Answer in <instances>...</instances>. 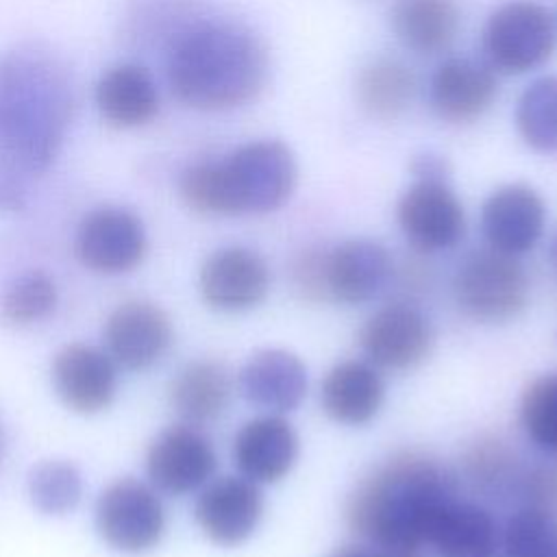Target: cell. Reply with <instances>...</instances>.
Returning a JSON list of instances; mask_svg holds the SVG:
<instances>
[{"label":"cell","mask_w":557,"mask_h":557,"mask_svg":"<svg viewBox=\"0 0 557 557\" xmlns=\"http://www.w3.org/2000/svg\"><path fill=\"white\" fill-rule=\"evenodd\" d=\"M455 496L457 481L437 459L394 453L357 481L346 500V524L385 557H413L426 546L435 513Z\"/></svg>","instance_id":"6da1fadb"},{"label":"cell","mask_w":557,"mask_h":557,"mask_svg":"<svg viewBox=\"0 0 557 557\" xmlns=\"http://www.w3.org/2000/svg\"><path fill=\"white\" fill-rule=\"evenodd\" d=\"M74 113V87L59 54L20 44L0 54V157L39 178L54 163Z\"/></svg>","instance_id":"7a4b0ae2"},{"label":"cell","mask_w":557,"mask_h":557,"mask_svg":"<svg viewBox=\"0 0 557 557\" xmlns=\"http://www.w3.org/2000/svg\"><path fill=\"white\" fill-rule=\"evenodd\" d=\"M165 72L172 94L185 107L228 111L259 96L268 78V52L246 26L207 20L176 33Z\"/></svg>","instance_id":"3957f363"},{"label":"cell","mask_w":557,"mask_h":557,"mask_svg":"<svg viewBox=\"0 0 557 557\" xmlns=\"http://www.w3.org/2000/svg\"><path fill=\"white\" fill-rule=\"evenodd\" d=\"M298 165L278 139H255L222 159L187 168L178 189L183 202L200 215H261L281 209L294 194Z\"/></svg>","instance_id":"277c9868"},{"label":"cell","mask_w":557,"mask_h":557,"mask_svg":"<svg viewBox=\"0 0 557 557\" xmlns=\"http://www.w3.org/2000/svg\"><path fill=\"white\" fill-rule=\"evenodd\" d=\"M450 294L466 318L481 324H505L527 309L531 283L520 257L487 246L459 261Z\"/></svg>","instance_id":"5b68a950"},{"label":"cell","mask_w":557,"mask_h":557,"mask_svg":"<svg viewBox=\"0 0 557 557\" xmlns=\"http://www.w3.org/2000/svg\"><path fill=\"white\" fill-rule=\"evenodd\" d=\"M557 46L553 13L535 0L500 4L485 22V63L500 74H527L546 63Z\"/></svg>","instance_id":"8992f818"},{"label":"cell","mask_w":557,"mask_h":557,"mask_svg":"<svg viewBox=\"0 0 557 557\" xmlns=\"http://www.w3.org/2000/svg\"><path fill=\"white\" fill-rule=\"evenodd\" d=\"M96 531L107 546L124 555H144L165 533V507L159 492L139 479L109 483L96 500Z\"/></svg>","instance_id":"52a82bcc"},{"label":"cell","mask_w":557,"mask_h":557,"mask_svg":"<svg viewBox=\"0 0 557 557\" xmlns=\"http://www.w3.org/2000/svg\"><path fill=\"white\" fill-rule=\"evenodd\" d=\"M357 344L363 359L381 372H405L431 357L435 331L424 311L396 300L379 307L363 320Z\"/></svg>","instance_id":"ba28073f"},{"label":"cell","mask_w":557,"mask_h":557,"mask_svg":"<svg viewBox=\"0 0 557 557\" xmlns=\"http://www.w3.org/2000/svg\"><path fill=\"white\" fill-rule=\"evenodd\" d=\"M148 250L141 220L115 205L91 209L76 226L74 255L91 272L115 276L135 270Z\"/></svg>","instance_id":"9c48e42d"},{"label":"cell","mask_w":557,"mask_h":557,"mask_svg":"<svg viewBox=\"0 0 557 557\" xmlns=\"http://www.w3.org/2000/svg\"><path fill=\"white\" fill-rule=\"evenodd\" d=\"M403 237L418 252L455 248L466 235V211L448 181H416L396 202Z\"/></svg>","instance_id":"30bf717a"},{"label":"cell","mask_w":557,"mask_h":557,"mask_svg":"<svg viewBox=\"0 0 557 557\" xmlns=\"http://www.w3.org/2000/svg\"><path fill=\"white\" fill-rule=\"evenodd\" d=\"M218 468V453L202 426L172 424L148 446V483L163 494L185 496L207 485Z\"/></svg>","instance_id":"8fae6325"},{"label":"cell","mask_w":557,"mask_h":557,"mask_svg":"<svg viewBox=\"0 0 557 557\" xmlns=\"http://www.w3.org/2000/svg\"><path fill=\"white\" fill-rule=\"evenodd\" d=\"M272 285L263 255L248 246H222L198 270V292L205 305L220 313H244L259 307Z\"/></svg>","instance_id":"7c38bea8"},{"label":"cell","mask_w":557,"mask_h":557,"mask_svg":"<svg viewBox=\"0 0 557 557\" xmlns=\"http://www.w3.org/2000/svg\"><path fill=\"white\" fill-rule=\"evenodd\" d=\"M263 509L265 500L261 485L242 474L213 476L198 490L194 520L211 544L235 548L255 535Z\"/></svg>","instance_id":"4fadbf2b"},{"label":"cell","mask_w":557,"mask_h":557,"mask_svg":"<svg viewBox=\"0 0 557 557\" xmlns=\"http://www.w3.org/2000/svg\"><path fill=\"white\" fill-rule=\"evenodd\" d=\"M392 276L394 259L374 239H344L320 255L322 300L342 305L370 302L387 287Z\"/></svg>","instance_id":"5bb4252c"},{"label":"cell","mask_w":557,"mask_h":557,"mask_svg":"<svg viewBox=\"0 0 557 557\" xmlns=\"http://www.w3.org/2000/svg\"><path fill=\"white\" fill-rule=\"evenodd\" d=\"M50 383L67 409L100 413L117 394V363L104 348L72 342L52 357Z\"/></svg>","instance_id":"9a60e30c"},{"label":"cell","mask_w":557,"mask_h":557,"mask_svg":"<svg viewBox=\"0 0 557 557\" xmlns=\"http://www.w3.org/2000/svg\"><path fill=\"white\" fill-rule=\"evenodd\" d=\"M104 350L126 370H148L159 363L172 346L170 315L150 300H126L117 305L102 329Z\"/></svg>","instance_id":"2e32d148"},{"label":"cell","mask_w":557,"mask_h":557,"mask_svg":"<svg viewBox=\"0 0 557 557\" xmlns=\"http://www.w3.org/2000/svg\"><path fill=\"white\" fill-rule=\"evenodd\" d=\"M231 455L237 474L257 485H274L296 466L300 440L285 416L263 411L237 429Z\"/></svg>","instance_id":"e0dca14e"},{"label":"cell","mask_w":557,"mask_h":557,"mask_svg":"<svg viewBox=\"0 0 557 557\" xmlns=\"http://www.w3.org/2000/svg\"><path fill=\"white\" fill-rule=\"evenodd\" d=\"M546 228V205L542 196L524 185L509 183L494 189L481 207V231L490 248L522 257L531 252Z\"/></svg>","instance_id":"ac0fdd59"},{"label":"cell","mask_w":557,"mask_h":557,"mask_svg":"<svg viewBox=\"0 0 557 557\" xmlns=\"http://www.w3.org/2000/svg\"><path fill=\"white\" fill-rule=\"evenodd\" d=\"M239 394L265 413H292L307 398L309 374L305 361L285 348L252 352L237 372Z\"/></svg>","instance_id":"d6986e66"},{"label":"cell","mask_w":557,"mask_h":557,"mask_svg":"<svg viewBox=\"0 0 557 557\" xmlns=\"http://www.w3.org/2000/svg\"><path fill=\"white\" fill-rule=\"evenodd\" d=\"M498 96V81L487 63L463 57L437 65L429 83V104L448 124H470L483 117Z\"/></svg>","instance_id":"ffe728a7"},{"label":"cell","mask_w":557,"mask_h":557,"mask_svg":"<svg viewBox=\"0 0 557 557\" xmlns=\"http://www.w3.org/2000/svg\"><path fill=\"white\" fill-rule=\"evenodd\" d=\"M383 403L385 379L363 357L337 361L322 376L320 407L337 424L363 426L379 416Z\"/></svg>","instance_id":"44dd1931"},{"label":"cell","mask_w":557,"mask_h":557,"mask_svg":"<svg viewBox=\"0 0 557 557\" xmlns=\"http://www.w3.org/2000/svg\"><path fill=\"white\" fill-rule=\"evenodd\" d=\"M498 533L494 516L483 505L455 496L435 513L426 546L437 557H496Z\"/></svg>","instance_id":"7402d4cb"},{"label":"cell","mask_w":557,"mask_h":557,"mask_svg":"<svg viewBox=\"0 0 557 557\" xmlns=\"http://www.w3.org/2000/svg\"><path fill=\"white\" fill-rule=\"evenodd\" d=\"M94 100L102 120L117 128L144 126L159 111L157 83L137 63H117L102 72Z\"/></svg>","instance_id":"603a6c76"},{"label":"cell","mask_w":557,"mask_h":557,"mask_svg":"<svg viewBox=\"0 0 557 557\" xmlns=\"http://www.w3.org/2000/svg\"><path fill=\"white\" fill-rule=\"evenodd\" d=\"M235 381L215 359H196L183 366L170 383V405L185 424L205 426L231 405Z\"/></svg>","instance_id":"cb8c5ba5"},{"label":"cell","mask_w":557,"mask_h":557,"mask_svg":"<svg viewBox=\"0 0 557 557\" xmlns=\"http://www.w3.org/2000/svg\"><path fill=\"white\" fill-rule=\"evenodd\" d=\"M389 24L405 48L435 54L453 44L459 30V9L455 0H396Z\"/></svg>","instance_id":"d4e9b609"},{"label":"cell","mask_w":557,"mask_h":557,"mask_svg":"<svg viewBox=\"0 0 557 557\" xmlns=\"http://www.w3.org/2000/svg\"><path fill=\"white\" fill-rule=\"evenodd\" d=\"M418 89L413 70L394 57H379L366 63L355 83L361 109L376 120H394L409 109Z\"/></svg>","instance_id":"484cf974"},{"label":"cell","mask_w":557,"mask_h":557,"mask_svg":"<svg viewBox=\"0 0 557 557\" xmlns=\"http://www.w3.org/2000/svg\"><path fill=\"white\" fill-rule=\"evenodd\" d=\"M520 139L540 154H557V76L531 81L516 102Z\"/></svg>","instance_id":"4316f807"},{"label":"cell","mask_w":557,"mask_h":557,"mask_svg":"<svg viewBox=\"0 0 557 557\" xmlns=\"http://www.w3.org/2000/svg\"><path fill=\"white\" fill-rule=\"evenodd\" d=\"M57 305V281L44 270H28L4 285L0 294V320L13 329H26L50 318Z\"/></svg>","instance_id":"83f0119b"},{"label":"cell","mask_w":557,"mask_h":557,"mask_svg":"<svg viewBox=\"0 0 557 557\" xmlns=\"http://www.w3.org/2000/svg\"><path fill=\"white\" fill-rule=\"evenodd\" d=\"M518 420L527 440L557 459V370L531 379L518 400Z\"/></svg>","instance_id":"f1b7e54d"},{"label":"cell","mask_w":557,"mask_h":557,"mask_svg":"<svg viewBox=\"0 0 557 557\" xmlns=\"http://www.w3.org/2000/svg\"><path fill=\"white\" fill-rule=\"evenodd\" d=\"M26 492L39 513L65 516L81 503L83 476L72 461L44 459L30 468Z\"/></svg>","instance_id":"f546056e"},{"label":"cell","mask_w":557,"mask_h":557,"mask_svg":"<svg viewBox=\"0 0 557 557\" xmlns=\"http://www.w3.org/2000/svg\"><path fill=\"white\" fill-rule=\"evenodd\" d=\"M463 476L481 492L516 490L520 479V463L516 453L494 435L476 437L461 457Z\"/></svg>","instance_id":"4dcf8cb0"},{"label":"cell","mask_w":557,"mask_h":557,"mask_svg":"<svg viewBox=\"0 0 557 557\" xmlns=\"http://www.w3.org/2000/svg\"><path fill=\"white\" fill-rule=\"evenodd\" d=\"M503 557H557V518L520 505L498 533Z\"/></svg>","instance_id":"1f68e13d"},{"label":"cell","mask_w":557,"mask_h":557,"mask_svg":"<svg viewBox=\"0 0 557 557\" xmlns=\"http://www.w3.org/2000/svg\"><path fill=\"white\" fill-rule=\"evenodd\" d=\"M522 505L542 509L557 518V463H537L522 468L513 490Z\"/></svg>","instance_id":"d6a6232c"},{"label":"cell","mask_w":557,"mask_h":557,"mask_svg":"<svg viewBox=\"0 0 557 557\" xmlns=\"http://www.w3.org/2000/svg\"><path fill=\"white\" fill-rule=\"evenodd\" d=\"M35 181L37 178H33L20 165L0 157V211L2 213L22 211L28 205Z\"/></svg>","instance_id":"836d02e7"},{"label":"cell","mask_w":557,"mask_h":557,"mask_svg":"<svg viewBox=\"0 0 557 557\" xmlns=\"http://www.w3.org/2000/svg\"><path fill=\"white\" fill-rule=\"evenodd\" d=\"M411 174L416 181H448V163L435 152H422L411 159Z\"/></svg>","instance_id":"e575fe53"},{"label":"cell","mask_w":557,"mask_h":557,"mask_svg":"<svg viewBox=\"0 0 557 557\" xmlns=\"http://www.w3.org/2000/svg\"><path fill=\"white\" fill-rule=\"evenodd\" d=\"M326 557H385V555L379 553V550H368V548H357V546H344V548H337V550L329 553Z\"/></svg>","instance_id":"d590c367"},{"label":"cell","mask_w":557,"mask_h":557,"mask_svg":"<svg viewBox=\"0 0 557 557\" xmlns=\"http://www.w3.org/2000/svg\"><path fill=\"white\" fill-rule=\"evenodd\" d=\"M548 255H550L553 265L557 268V233H555V237H553V242H550V250H548Z\"/></svg>","instance_id":"8d00e7d4"},{"label":"cell","mask_w":557,"mask_h":557,"mask_svg":"<svg viewBox=\"0 0 557 557\" xmlns=\"http://www.w3.org/2000/svg\"><path fill=\"white\" fill-rule=\"evenodd\" d=\"M2 448H4V433H2V424H0V457H2Z\"/></svg>","instance_id":"74e56055"}]
</instances>
